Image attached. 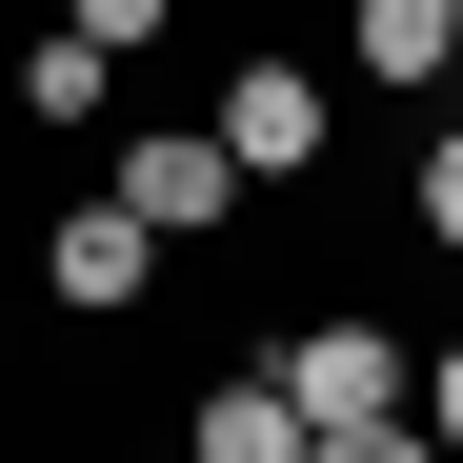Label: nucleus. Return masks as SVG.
Returning a JSON list of instances; mask_svg holds the SVG:
<instances>
[{
	"label": "nucleus",
	"instance_id": "f257e3e1",
	"mask_svg": "<svg viewBox=\"0 0 463 463\" xmlns=\"http://www.w3.org/2000/svg\"><path fill=\"white\" fill-rule=\"evenodd\" d=\"M403 363H423V343L383 323V302H323V323H282V343H262V383H282L302 423H383V403H403Z\"/></svg>",
	"mask_w": 463,
	"mask_h": 463
},
{
	"label": "nucleus",
	"instance_id": "9b49d317",
	"mask_svg": "<svg viewBox=\"0 0 463 463\" xmlns=\"http://www.w3.org/2000/svg\"><path fill=\"white\" fill-rule=\"evenodd\" d=\"M61 21H81L101 61H141V41H162V21H182V0H61Z\"/></svg>",
	"mask_w": 463,
	"mask_h": 463
},
{
	"label": "nucleus",
	"instance_id": "1a4fd4ad",
	"mask_svg": "<svg viewBox=\"0 0 463 463\" xmlns=\"http://www.w3.org/2000/svg\"><path fill=\"white\" fill-rule=\"evenodd\" d=\"M403 202H423V242H443V262H463V121H443V141H423V182H403Z\"/></svg>",
	"mask_w": 463,
	"mask_h": 463
},
{
	"label": "nucleus",
	"instance_id": "39448f33",
	"mask_svg": "<svg viewBox=\"0 0 463 463\" xmlns=\"http://www.w3.org/2000/svg\"><path fill=\"white\" fill-rule=\"evenodd\" d=\"M182 443H202V463H302V443H323V423H302V403H282V383H262V363H222Z\"/></svg>",
	"mask_w": 463,
	"mask_h": 463
},
{
	"label": "nucleus",
	"instance_id": "423d86ee",
	"mask_svg": "<svg viewBox=\"0 0 463 463\" xmlns=\"http://www.w3.org/2000/svg\"><path fill=\"white\" fill-rule=\"evenodd\" d=\"M101 101H121V61H101L81 21H61V41H21V121H41V141H81Z\"/></svg>",
	"mask_w": 463,
	"mask_h": 463
},
{
	"label": "nucleus",
	"instance_id": "20e7f679",
	"mask_svg": "<svg viewBox=\"0 0 463 463\" xmlns=\"http://www.w3.org/2000/svg\"><path fill=\"white\" fill-rule=\"evenodd\" d=\"M141 282H162V242H141L121 202H41V302H61V323H121Z\"/></svg>",
	"mask_w": 463,
	"mask_h": 463
},
{
	"label": "nucleus",
	"instance_id": "f8f14e48",
	"mask_svg": "<svg viewBox=\"0 0 463 463\" xmlns=\"http://www.w3.org/2000/svg\"><path fill=\"white\" fill-rule=\"evenodd\" d=\"M443 41H463V0H443Z\"/></svg>",
	"mask_w": 463,
	"mask_h": 463
},
{
	"label": "nucleus",
	"instance_id": "7ed1b4c3",
	"mask_svg": "<svg viewBox=\"0 0 463 463\" xmlns=\"http://www.w3.org/2000/svg\"><path fill=\"white\" fill-rule=\"evenodd\" d=\"M323 141H343V101H323V61H302V41L222 61V162H242V182H302Z\"/></svg>",
	"mask_w": 463,
	"mask_h": 463
},
{
	"label": "nucleus",
	"instance_id": "6e6552de",
	"mask_svg": "<svg viewBox=\"0 0 463 463\" xmlns=\"http://www.w3.org/2000/svg\"><path fill=\"white\" fill-rule=\"evenodd\" d=\"M403 423H423V443L463 463V343H423V363H403Z\"/></svg>",
	"mask_w": 463,
	"mask_h": 463
},
{
	"label": "nucleus",
	"instance_id": "f03ea898",
	"mask_svg": "<svg viewBox=\"0 0 463 463\" xmlns=\"http://www.w3.org/2000/svg\"><path fill=\"white\" fill-rule=\"evenodd\" d=\"M101 202L141 222V242H222V222H242V162H222V121H141L101 162Z\"/></svg>",
	"mask_w": 463,
	"mask_h": 463
},
{
	"label": "nucleus",
	"instance_id": "0eeeda50",
	"mask_svg": "<svg viewBox=\"0 0 463 463\" xmlns=\"http://www.w3.org/2000/svg\"><path fill=\"white\" fill-rule=\"evenodd\" d=\"M343 41H363V81H443V61H463V41H443V0H363Z\"/></svg>",
	"mask_w": 463,
	"mask_h": 463
},
{
	"label": "nucleus",
	"instance_id": "9d476101",
	"mask_svg": "<svg viewBox=\"0 0 463 463\" xmlns=\"http://www.w3.org/2000/svg\"><path fill=\"white\" fill-rule=\"evenodd\" d=\"M302 463H443V443H423L403 403H383V423H323V443H302Z\"/></svg>",
	"mask_w": 463,
	"mask_h": 463
}]
</instances>
